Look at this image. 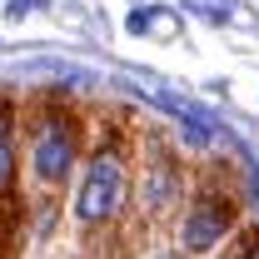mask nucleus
<instances>
[{"mask_svg":"<svg viewBox=\"0 0 259 259\" xmlns=\"http://www.w3.org/2000/svg\"><path fill=\"white\" fill-rule=\"evenodd\" d=\"M225 259H259V234H244V239H239Z\"/></svg>","mask_w":259,"mask_h":259,"instance_id":"nucleus-7","label":"nucleus"},{"mask_svg":"<svg viewBox=\"0 0 259 259\" xmlns=\"http://www.w3.org/2000/svg\"><path fill=\"white\" fill-rule=\"evenodd\" d=\"M135 204V175H130V155L120 140H100L95 150L80 160V180H75V199H70V220L80 234H100L125 220Z\"/></svg>","mask_w":259,"mask_h":259,"instance_id":"nucleus-1","label":"nucleus"},{"mask_svg":"<svg viewBox=\"0 0 259 259\" xmlns=\"http://www.w3.org/2000/svg\"><path fill=\"white\" fill-rule=\"evenodd\" d=\"M180 5H190V10H199L204 20H225V15H229V0H180Z\"/></svg>","mask_w":259,"mask_h":259,"instance_id":"nucleus-6","label":"nucleus"},{"mask_svg":"<svg viewBox=\"0 0 259 259\" xmlns=\"http://www.w3.org/2000/svg\"><path fill=\"white\" fill-rule=\"evenodd\" d=\"M234 194L220 185H199V190L180 204V220H175V249L185 259H204L214 254L234 234Z\"/></svg>","mask_w":259,"mask_h":259,"instance_id":"nucleus-3","label":"nucleus"},{"mask_svg":"<svg viewBox=\"0 0 259 259\" xmlns=\"http://www.w3.org/2000/svg\"><path fill=\"white\" fill-rule=\"evenodd\" d=\"M80 155H85V135H80V120L65 105H40L25 120L20 164L30 175L40 204H55V194H65L70 175L80 169Z\"/></svg>","mask_w":259,"mask_h":259,"instance_id":"nucleus-2","label":"nucleus"},{"mask_svg":"<svg viewBox=\"0 0 259 259\" xmlns=\"http://www.w3.org/2000/svg\"><path fill=\"white\" fill-rule=\"evenodd\" d=\"M20 115L10 100H0V214H20Z\"/></svg>","mask_w":259,"mask_h":259,"instance_id":"nucleus-5","label":"nucleus"},{"mask_svg":"<svg viewBox=\"0 0 259 259\" xmlns=\"http://www.w3.org/2000/svg\"><path fill=\"white\" fill-rule=\"evenodd\" d=\"M185 199H190L185 194V164L175 160V155H150L145 169H140V180H135V209L145 220H164Z\"/></svg>","mask_w":259,"mask_h":259,"instance_id":"nucleus-4","label":"nucleus"},{"mask_svg":"<svg viewBox=\"0 0 259 259\" xmlns=\"http://www.w3.org/2000/svg\"><path fill=\"white\" fill-rule=\"evenodd\" d=\"M155 259H185V254H180V249H164V254H155Z\"/></svg>","mask_w":259,"mask_h":259,"instance_id":"nucleus-8","label":"nucleus"}]
</instances>
